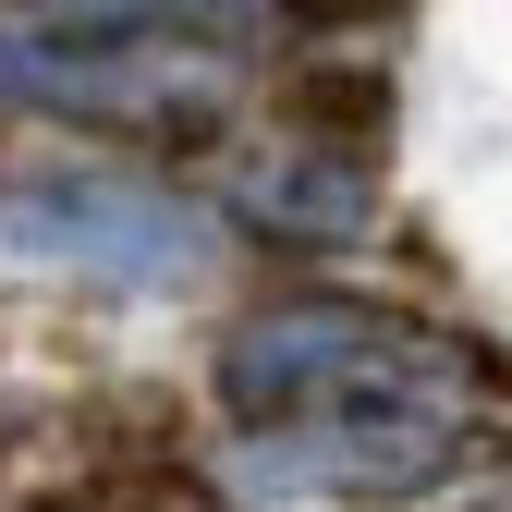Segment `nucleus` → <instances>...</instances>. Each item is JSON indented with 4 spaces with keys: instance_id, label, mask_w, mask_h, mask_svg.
I'll return each mask as SVG.
<instances>
[{
    "instance_id": "3",
    "label": "nucleus",
    "mask_w": 512,
    "mask_h": 512,
    "mask_svg": "<svg viewBox=\"0 0 512 512\" xmlns=\"http://www.w3.org/2000/svg\"><path fill=\"white\" fill-rule=\"evenodd\" d=\"M232 220L244 232H269V244H366L378 232V183L366 159H232Z\"/></svg>"
},
{
    "instance_id": "4",
    "label": "nucleus",
    "mask_w": 512,
    "mask_h": 512,
    "mask_svg": "<svg viewBox=\"0 0 512 512\" xmlns=\"http://www.w3.org/2000/svg\"><path fill=\"white\" fill-rule=\"evenodd\" d=\"M281 122L317 159H366L391 135V74L378 61H305V74H281Z\"/></svg>"
},
{
    "instance_id": "2",
    "label": "nucleus",
    "mask_w": 512,
    "mask_h": 512,
    "mask_svg": "<svg viewBox=\"0 0 512 512\" xmlns=\"http://www.w3.org/2000/svg\"><path fill=\"white\" fill-rule=\"evenodd\" d=\"M427 342L403 330L391 305H354V293H293L269 317H244L220 342V391L269 427H317V415H354V403H403V366Z\"/></svg>"
},
{
    "instance_id": "1",
    "label": "nucleus",
    "mask_w": 512,
    "mask_h": 512,
    "mask_svg": "<svg viewBox=\"0 0 512 512\" xmlns=\"http://www.w3.org/2000/svg\"><path fill=\"white\" fill-rule=\"evenodd\" d=\"M0 269H61V281H110V293H183L208 269V220L159 196L135 171H86L49 159L25 183H0Z\"/></svg>"
}]
</instances>
